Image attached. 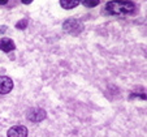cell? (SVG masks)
<instances>
[{"mask_svg": "<svg viewBox=\"0 0 147 137\" xmlns=\"http://www.w3.org/2000/svg\"><path fill=\"white\" fill-rule=\"evenodd\" d=\"M16 48V45L12 39L9 38H3L0 39V50L3 51V52H11Z\"/></svg>", "mask_w": 147, "mask_h": 137, "instance_id": "5", "label": "cell"}, {"mask_svg": "<svg viewBox=\"0 0 147 137\" xmlns=\"http://www.w3.org/2000/svg\"><path fill=\"white\" fill-rule=\"evenodd\" d=\"M28 119L30 121H33V123L42 121L43 119H46V111L42 109H34L28 114Z\"/></svg>", "mask_w": 147, "mask_h": 137, "instance_id": "3", "label": "cell"}, {"mask_svg": "<svg viewBox=\"0 0 147 137\" xmlns=\"http://www.w3.org/2000/svg\"><path fill=\"white\" fill-rule=\"evenodd\" d=\"M8 3V0H0V4H5Z\"/></svg>", "mask_w": 147, "mask_h": 137, "instance_id": "10", "label": "cell"}, {"mask_svg": "<svg viewBox=\"0 0 147 137\" xmlns=\"http://www.w3.org/2000/svg\"><path fill=\"white\" fill-rule=\"evenodd\" d=\"M28 128L24 125H14L8 131V137H28Z\"/></svg>", "mask_w": 147, "mask_h": 137, "instance_id": "4", "label": "cell"}, {"mask_svg": "<svg viewBox=\"0 0 147 137\" xmlns=\"http://www.w3.org/2000/svg\"><path fill=\"white\" fill-rule=\"evenodd\" d=\"M106 9L108 13L111 14H130L136 11V4L128 1V0H113V1H109L107 3Z\"/></svg>", "mask_w": 147, "mask_h": 137, "instance_id": "1", "label": "cell"}, {"mask_svg": "<svg viewBox=\"0 0 147 137\" xmlns=\"http://www.w3.org/2000/svg\"><path fill=\"white\" fill-rule=\"evenodd\" d=\"M13 89V81L7 76H0V94H8Z\"/></svg>", "mask_w": 147, "mask_h": 137, "instance_id": "2", "label": "cell"}, {"mask_svg": "<svg viewBox=\"0 0 147 137\" xmlns=\"http://www.w3.org/2000/svg\"><path fill=\"white\" fill-rule=\"evenodd\" d=\"M60 4L64 9H72L80 4V0H60Z\"/></svg>", "mask_w": 147, "mask_h": 137, "instance_id": "6", "label": "cell"}, {"mask_svg": "<svg viewBox=\"0 0 147 137\" xmlns=\"http://www.w3.org/2000/svg\"><path fill=\"white\" fill-rule=\"evenodd\" d=\"M80 1L87 8H92V7H96L99 4V0H80Z\"/></svg>", "mask_w": 147, "mask_h": 137, "instance_id": "7", "label": "cell"}, {"mask_svg": "<svg viewBox=\"0 0 147 137\" xmlns=\"http://www.w3.org/2000/svg\"><path fill=\"white\" fill-rule=\"evenodd\" d=\"M24 4H30V3H33V0H21Z\"/></svg>", "mask_w": 147, "mask_h": 137, "instance_id": "9", "label": "cell"}, {"mask_svg": "<svg viewBox=\"0 0 147 137\" xmlns=\"http://www.w3.org/2000/svg\"><path fill=\"white\" fill-rule=\"evenodd\" d=\"M26 25H28V20H21L20 22L16 24V28L17 29H25Z\"/></svg>", "mask_w": 147, "mask_h": 137, "instance_id": "8", "label": "cell"}]
</instances>
